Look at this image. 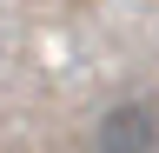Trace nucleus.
Instances as JSON below:
<instances>
[{
	"mask_svg": "<svg viewBox=\"0 0 159 153\" xmlns=\"http://www.w3.org/2000/svg\"><path fill=\"white\" fill-rule=\"evenodd\" d=\"M93 153H159V100H119L99 113Z\"/></svg>",
	"mask_w": 159,
	"mask_h": 153,
	"instance_id": "1",
	"label": "nucleus"
}]
</instances>
